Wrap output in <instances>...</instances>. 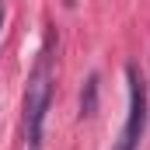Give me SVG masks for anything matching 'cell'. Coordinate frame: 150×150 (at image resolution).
<instances>
[{
	"instance_id": "obj_5",
	"label": "cell",
	"mask_w": 150,
	"mask_h": 150,
	"mask_svg": "<svg viewBox=\"0 0 150 150\" xmlns=\"http://www.w3.org/2000/svg\"><path fill=\"white\" fill-rule=\"evenodd\" d=\"M70 4H74V0H70Z\"/></svg>"
},
{
	"instance_id": "obj_4",
	"label": "cell",
	"mask_w": 150,
	"mask_h": 150,
	"mask_svg": "<svg viewBox=\"0 0 150 150\" xmlns=\"http://www.w3.org/2000/svg\"><path fill=\"white\" fill-rule=\"evenodd\" d=\"M0 28H4V7H0Z\"/></svg>"
},
{
	"instance_id": "obj_2",
	"label": "cell",
	"mask_w": 150,
	"mask_h": 150,
	"mask_svg": "<svg viewBox=\"0 0 150 150\" xmlns=\"http://www.w3.org/2000/svg\"><path fill=\"white\" fill-rule=\"evenodd\" d=\"M126 80H129V112H126V126H122L115 150H136L143 140V126H147V84L136 67H126Z\"/></svg>"
},
{
	"instance_id": "obj_3",
	"label": "cell",
	"mask_w": 150,
	"mask_h": 150,
	"mask_svg": "<svg viewBox=\"0 0 150 150\" xmlns=\"http://www.w3.org/2000/svg\"><path fill=\"white\" fill-rule=\"evenodd\" d=\"M98 108V74L87 77V84H84V94H80V115L87 119V115H94Z\"/></svg>"
},
{
	"instance_id": "obj_1",
	"label": "cell",
	"mask_w": 150,
	"mask_h": 150,
	"mask_svg": "<svg viewBox=\"0 0 150 150\" xmlns=\"http://www.w3.org/2000/svg\"><path fill=\"white\" fill-rule=\"evenodd\" d=\"M52 35L45 38L42 52H38L32 77H28V91H25V147L42 150V129H45V112L52 105V84H56V67H52Z\"/></svg>"
}]
</instances>
